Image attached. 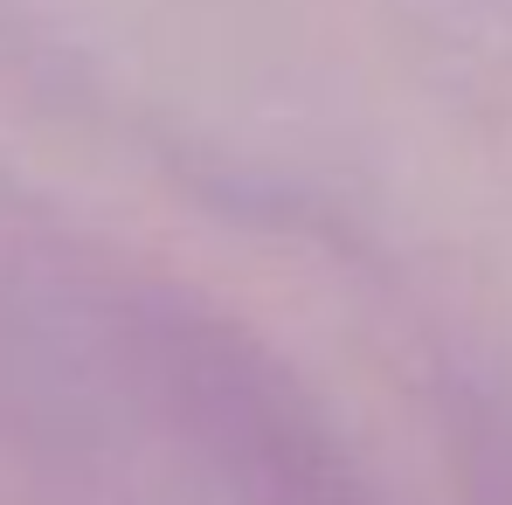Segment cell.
Listing matches in <instances>:
<instances>
[{"label":"cell","mask_w":512,"mask_h":505,"mask_svg":"<svg viewBox=\"0 0 512 505\" xmlns=\"http://www.w3.org/2000/svg\"><path fill=\"white\" fill-rule=\"evenodd\" d=\"M118 319L146 402L236 505H381L326 402L236 312L139 284L118 291Z\"/></svg>","instance_id":"1"}]
</instances>
